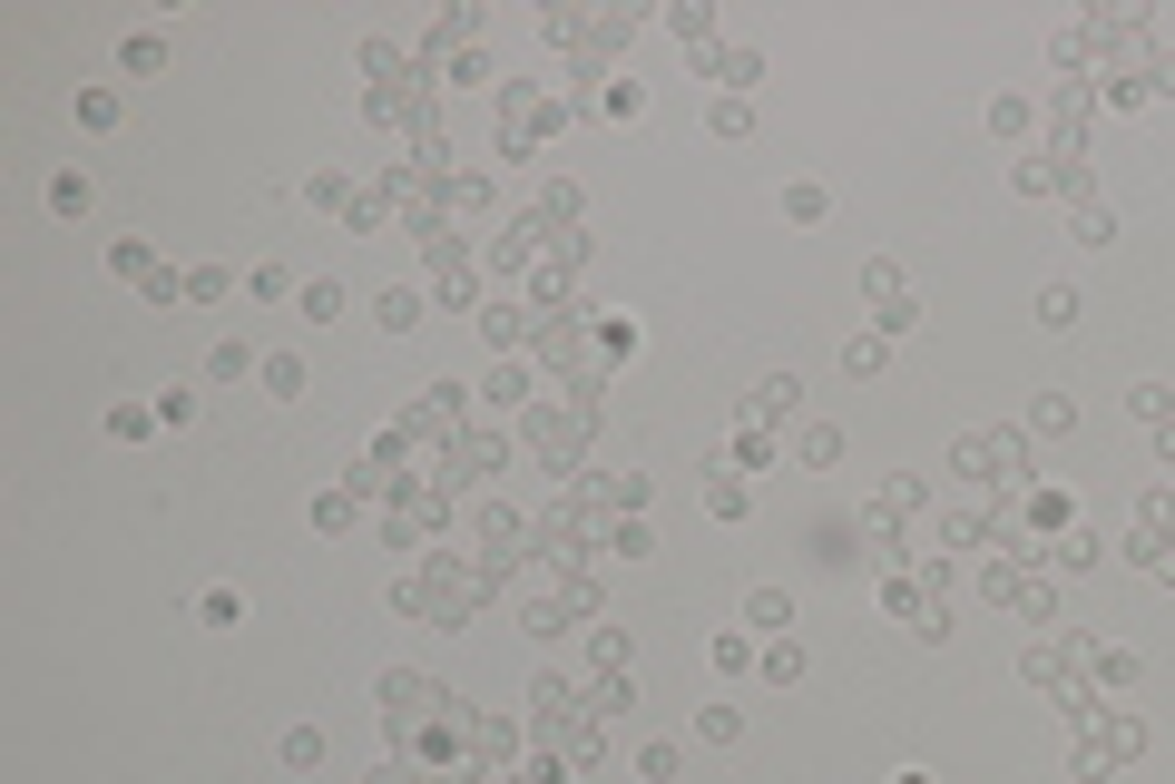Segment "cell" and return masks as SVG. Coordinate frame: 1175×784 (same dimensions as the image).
Returning <instances> with one entry per match:
<instances>
[{
  "label": "cell",
  "mask_w": 1175,
  "mask_h": 784,
  "mask_svg": "<svg viewBox=\"0 0 1175 784\" xmlns=\"http://www.w3.org/2000/svg\"><path fill=\"white\" fill-rule=\"evenodd\" d=\"M745 618H755V628H774V638H784V628H794V598H784V588H755V598H745Z\"/></svg>",
  "instance_id": "1"
},
{
  "label": "cell",
  "mask_w": 1175,
  "mask_h": 784,
  "mask_svg": "<svg viewBox=\"0 0 1175 784\" xmlns=\"http://www.w3.org/2000/svg\"><path fill=\"white\" fill-rule=\"evenodd\" d=\"M755 667H764V677H774V687H794V677H804V647H794V638H774V647H764V657H755Z\"/></svg>",
  "instance_id": "2"
},
{
  "label": "cell",
  "mask_w": 1175,
  "mask_h": 784,
  "mask_svg": "<svg viewBox=\"0 0 1175 784\" xmlns=\"http://www.w3.org/2000/svg\"><path fill=\"white\" fill-rule=\"evenodd\" d=\"M207 373H216V383H245V373H265V363L245 354V344H216V354H207Z\"/></svg>",
  "instance_id": "3"
},
{
  "label": "cell",
  "mask_w": 1175,
  "mask_h": 784,
  "mask_svg": "<svg viewBox=\"0 0 1175 784\" xmlns=\"http://www.w3.org/2000/svg\"><path fill=\"white\" fill-rule=\"evenodd\" d=\"M118 60H128V79H157V70H167V50H157L147 30H138V40H118Z\"/></svg>",
  "instance_id": "4"
},
{
  "label": "cell",
  "mask_w": 1175,
  "mask_h": 784,
  "mask_svg": "<svg viewBox=\"0 0 1175 784\" xmlns=\"http://www.w3.org/2000/svg\"><path fill=\"white\" fill-rule=\"evenodd\" d=\"M50 207H60V216H88V177H78V167L50 177Z\"/></svg>",
  "instance_id": "5"
},
{
  "label": "cell",
  "mask_w": 1175,
  "mask_h": 784,
  "mask_svg": "<svg viewBox=\"0 0 1175 784\" xmlns=\"http://www.w3.org/2000/svg\"><path fill=\"white\" fill-rule=\"evenodd\" d=\"M1038 324H1048V334H1068V324H1078V294L1048 285V294H1038Z\"/></svg>",
  "instance_id": "6"
},
{
  "label": "cell",
  "mask_w": 1175,
  "mask_h": 784,
  "mask_svg": "<svg viewBox=\"0 0 1175 784\" xmlns=\"http://www.w3.org/2000/svg\"><path fill=\"white\" fill-rule=\"evenodd\" d=\"M373 314H382V334H412V324H421V304H412V294H382Z\"/></svg>",
  "instance_id": "7"
},
{
  "label": "cell",
  "mask_w": 1175,
  "mask_h": 784,
  "mask_svg": "<svg viewBox=\"0 0 1175 784\" xmlns=\"http://www.w3.org/2000/svg\"><path fill=\"white\" fill-rule=\"evenodd\" d=\"M784 216H794V226H814V216H823V187H814V177H804V187H784Z\"/></svg>",
  "instance_id": "8"
},
{
  "label": "cell",
  "mask_w": 1175,
  "mask_h": 784,
  "mask_svg": "<svg viewBox=\"0 0 1175 784\" xmlns=\"http://www.w3.org/2000/svg\"><path fill=\"white\" fill-rule=\"evenodd\" d=\"M304 314H314V324H324V314H344V285H334V275H314V285H304Z\"/></svg>",
  "instance_id": "9"
},
{
  "label": "cell",
  "mask_w": 1175,
  "mask_h": 784,
  "mask_svg": "<svg viewBox=\"0 0 1175 784\" xmlns=\"http://www.w3.org/2000/svg\"><path fill=\"white\" fill-rule=\"evenodd\" d=\"M695 735L705 745H735V707H695Z\"/></svg>",
  "instance_id": "10"
},
{
  "label": "cell",
  "mask_w": 1175,
  "mask_h": 784,
  "mask_svg": "<svg viewBox=\"0 0 1175 784\" xmlns=\"http://www.w3.org/2000/svg\"><path fill=\"white\" fill-rule=\"evenodd\" d=\"M804 461H814V471H823V461H842V431L814 422V431H804Z\"/></svg>",
  "instance_id": "11"
},
{
  "label": "cell",
  "mask_w": 1175,
  "mask_h": 784,
  "mask_svg": "<svg viewBox=\"0 0 1175 784\" xmlns=\"http://www.w3.org/2000/svg\"><path fill=\"white\" fill-rule=\"evenodd\" d=\"M265 393H304V363H294V354H265Z\"/></svg>",
  "instance_id": "12"
}]
</instances>
